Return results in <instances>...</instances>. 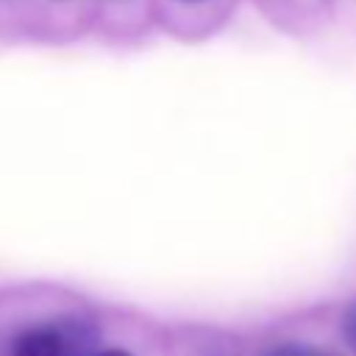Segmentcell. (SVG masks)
Instances as JSON below:
<instances>
[{"mask_svg": "<svg viewBox=\"0 0 356 356\" xmlns=\"http://www.w3.org/2000/svg\"><path fill=\"white\" fill-rule=\"evenodd\" d=\"M92 348L95 331L89 323L58 320L22 331L11 345V356H92Z\"/></svg>", "mask_w": 356, "mask_h": 356, "instance_id": "1", "label": "cell"}, {"mask_svg": "<svg viewBox=\"0 0 356 356\" xmlns=\"http://www.w3.org/2000/svg\"><path fill=\"white\" fill-rule=\"evenodd\" d=\"M342 331H345V337H348V342H350V348L356 350V303L345 312V323H342Z\"/></svg>", "mask_w": 356, "mask_h": 356, "instance_id": "2", "label": "cell"}, {"mask_svg": "<svg viewBox=\"0 0 356 356\" xmlns=\"http://www.w3.org/2000/svg\"><path fill=\"white\" fill-rule=\"evenodd\" d=\"M264 356H309V353L303 348H298V345H278V348L267 350Z\"/></svg>", "mask_w": 356, "mask_h": 356, "instance_id": "3", "label": "cell"}, {"mask_svg": "<svg viewBox=\"0 0 356 356\" xmlns=\"http://www.w3.org/2000/svg\"><path fill=\"white\" fill-rule=\"evenodd\" d=\"M95 356H131L125 350H103V353H95Z\"/></svg>", "mask_w": 356, "mask_h": 356, "instance_id": "4", "label": "cell"}]
</instances>
